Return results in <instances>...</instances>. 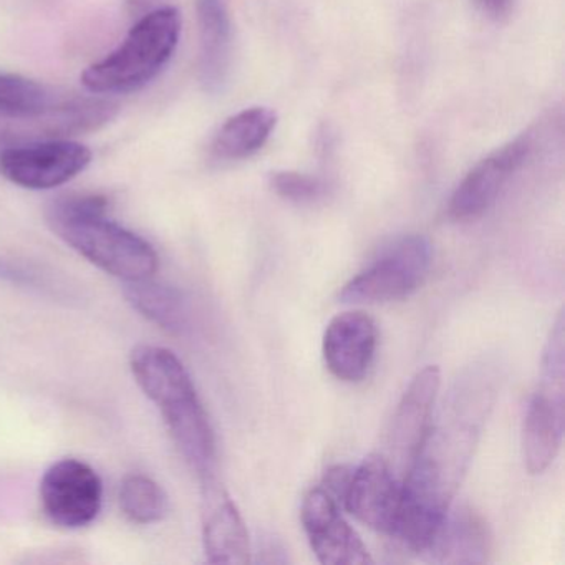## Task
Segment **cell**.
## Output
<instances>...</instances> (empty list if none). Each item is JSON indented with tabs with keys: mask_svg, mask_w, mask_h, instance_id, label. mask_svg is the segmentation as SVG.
<instances>
[{
	"mask_svg": "<svg viewBox=\"0 0 565 565\" xmlns=\"http://www.w3.org/2000/svg\"><path fill=\"white\" fill-rule=\"evenodd\" d=\"M138 386L160 409L171 438L200 479L214 476L216 436L186 366L171 350L138 345L130 355Z\"/></svg>",
	"mask_w": 565,
	"mask_h": 565,
	"instance_id": "1",
	"label": "cell"
},
{
	"mask_svg": "<svg viewBox=\"0 0 565 565\" xmlns=\"http://www.w3.org/2000/svg\"><path fill=\"white\" fill-rule=\"evenodd\" d=\"M107 213L108 200L102 194H67L52 201L47 223L65 244L110 276L124 282L153 277L160 264L157 250Z\"/></svg>",
	"mask_w": 565,
	"mask_h": 565,
	"instance_id": "2",
	"label": "cell"
},
{
	"mask_svg": "<svg viewBox=\"0 0 565 565\" xmlns=\"http://www.w3.org/2000/svg\"><path fill=\"white\" fill-rule=\"evenodd\" d=\"M181 28L177 8L150 12L131 28L117 51L84 72L82 85L100 97L141 90L170 64L180 44Z\"/></svg>",
	"mask_w": 565,
	"mask_h": 565,
	"instance_id": "3",
	"label": "cell"
},
{
	"mask_svg": "<svg viewBox=\"0 0 565 565\" xmlns=\"http://www.w3.org/2000/svg\"><path fill=\"white\" fill-rule=\"evenodd\" d=\"M120 105L100 95L68 94L57 104L22 114H0V147L68 140L107 127Z\"/></svg>",
	"mask_w": 565,
	"mask_h": 565,
	"instance_id": "4",
	"label": "cell"
},
{
	"mask_svg": "<svg viewBox=\"0 0 565 565\" xmlns=\"http://www.w3.org/2000/svg\"><path fill=\"white\" fill-rule=\"evenodd\" d=\"M433 264L431 243L412 234L395 241L375 263L343 286L345 303H379L402 300L419 289Z\"/></svg>",
	"mask_w": 565,
	"mask_h": 565,
	"instance_id": "5",
	"label": "cell"
},
{
	"mask_svg": "<svg viewBox=\"0 0 565 565\" xmlns=\"http://www.w3.org/2000/svg\"><path fill=\"white\" fill-rule=\"evenodd\" d=\"M92 163V151L71 140L9 147L0 153V174L15 186L44 191L64 186Z\"/></svg>",
	"mask_w": 565,
	"mask_h": 565,
	"instance_id": "6",
	"label": "cell"
},
{
	"mask_svg": "<svg viewBox=\"0 0 565 565\" xmlns=\"http://www.w3.org/2000/svg\"><path fill=\"white\" fill-rule=\"evenodd\" d=\"M45 515L65 529L90 525L104 504V482L87 462L67 458L55 462L41 481Z\"/></svg>",
	"mask_w": 565,
	"mask_h": 565,
	"instance_id": "7",
	"label": "cell"
},
{
	"mask_svg": "<svg viewBox=\"0 0 565 565\" xmlns=\"http://www.w3.org/2000/svg\"><path fill=\"white\" fill-rule=\"evenodd\" d=\"M350 514L373 531L392 535L402 502V479L382 455H370L350 469L342 495Z\"/></svg>",
	"mask_w": 565,
	"mask_h": 565,
	"instance_id": "8",
	"label": "cell"
},
{
	"mask_svg": "<svg viewBox=\"0 0 565 565\" xmlns=\"http://www.w3.org/2000/svg\"><path fill=\"white\" fill-rule=\"evenodd\" d=\"M532 148L534 140L531 134H524L479 161L452 193L448 206L449 217L466 223L488 213L509 178L527 160Z\"/></svg>",
	"mask_w": 565,
	"mask_h": 565,
	"instance_id": "9",
	"label": "cell"
},
{
	"mask_svg": "<svg viewBox=\"0 0 565 565\" xmlns=\"http://www.w3.org/2000/svg\"><path fill=\"white\" fill-rule=\"evenodd\" d=\"M303 529L319 562L326 565L373 564L360 535L340 514L335 495L323 488L310 489L302 502Z\"/></svg>",
	"mask_w": 565,
	"mask_h": 565,
	"instance_id": "10",
	"label": "cell"
},
{
	"mask_svg": "<svg viewBox=\"0 0 565 565\" xmlns=\"http://www.w3.org/2000/svg\"><path fill=\"white\" fill-rule=\"evenodd\" d=\"M441 386L438 366H426L416 373L393 416L390 429V466L403 479L412 462L418 456L429 429L433 408Z\"/></svg>",
	"mask_w": 565,
	"mask_h": 565,
	"instance_id": "11",
	"label": "cell"
},
{
	"mask_svg": "<svg viewBox=\"0 0 565 565\" xmlns=\"http://www.w3.org/2000/svg\"><path fill=\"white\" fill-rule=\"evenodd\" d=\"M203 488V544L211 564L246 565L250 562L249 535L236 502L216 475L201 479Z\"/></svg>",
	"mask_w": 565,
	"mask_h": 565,
	"instance_id": "12",
	"label": "cell"
},
{
	"mask_svg": "<svg viewBox=\"0 0 565 565\" xmlns=\"http://www.w3.org/2000/svg\"><path fill=\"white\" fill-rule=\"evenodd\" d=\"M379 329L365 312L333 317L323 333V360L335 379L359 383L369 375L375 359Z\"/></svg>",
	"mask_w": 565,
	"mask_h": 565,
	"instance_id": "13",
	"label": "cell"
},
{
	"mask_svg": "<svg viewBox=\"0 0 565 565\" xmlns=\"http://www.w3.org/2000/svg\"><path fill=\"white\" fill-rule=\"evenodd\" d=\"M200 28V81L217 94L226 85L233 54V28L226 0H196Z\"/></svg>",
	"mask_w": 565,
	"mask_h": 565,
	"instance_id": "14",
	"label": "cell"
},
{
	"mask_svg": "<svg viewBox=\"0 0 565 565\" xmlns=\"http://www.w3.org/2000/svg\"><path fill=\"white\" fill-rule=\"evenodd\" d=\"M491 537L486 522L471 509L448 511L425 555L439 564H482L488 561Z\"/></svg>",
	"mask_w": 565,
	"mask_h": 565,
	"instance_id": "15",
	"label": "cell"
},
{
	"mask_svg": "<svg viewBox=\"0 0 565 565\" xmlns=\"http://www.w3.org/2000/svg\"><path fill=\"white\" fill-rule=\"evenodd\" d=\"M564 433V405L542 392L529 403L524 419V459L531 475H542L554 462Z\"/></svg>",
	"mask_w": 565,
	"mask_h": 565,
	"instance_id": "16",
	"label": "cell"
},
{
	"mask_svg": "<svg viewBox=\"0 0 565 565\" xmlns=\"http://www.w3.org/2000/svg\"><path fill=\"white\" fill-rule=\"evenodd\" d=\"M277 125L276 111L266 107L246 108L220 128L211 154L220 161H241L263 150Z\"/></svg>",
	"mask_w": 565,
	"mask_h": 565,
	"instance_id": "17",
	"label": "cell"
},
{
	"mask_svg": "<svg viewBox=\"0 0 565 565\" xmlns=\"http://www.w3.org/2000/svg\"><path fill=\"white\" fill-rule=\"evenodd\" d=\"M127 302L145 319L173 335H180L188 329V309L180 290L167 284L145 279L127 280L124 287Z\"/></svg>",
	"mask_w": 565,
	"mask_h": 565,
	"instance_id": "18",
	"label": "cell"
},
{
	"mask_svg": "<svg viewBox=\"0 0 565 565\" xmlns=\"http://www.w3.org/2000/svg\"><path fill=\"white\" fill-rule=\"evenodd\" d=\"M118 502L125 518L141 525L163 521L170 509L164 489L145 475H130L121 481Z\"/></svg>",
	"mask_w": 565,
	"mask_h": 565,
	"instance_id": "19",
	"label": "cell"
},
{
	"mask_svg": "<svg viewBox=\"0 0 565 565\" xmlns=\"http://www.w3.org/2000/svg\"><path fill=\"white\" fill-rule=\"evenodd\" d=\"M67 92L22 75L0 74V114L41 110L67 97Z\"/></svg>",
	"mask_w": 565,
	"mask_h": 565,
	"instance_id": "20",
	"label": "cell"
},
{
	"mask_svg": "<svg viewBox=\"0 0 565 565\" xmlns=\"http://www.w3.org/2000/svg\"><path fill=\"white\" fill-rule=\"evenodd\" d=\"M564 316H558L542 359V385L539 392L564 405L565 347Z\"/></svg>",
	"mask_w": 565,
	"mask_h": 565,
	"instance_id": "21",
	"label": "cell"
},
{
	"mask_svg": "<svg viewBox=\"0 0 565 565\" xmlns=\"http://www.w3.org/2000/svg\"><path fill=\"white\" fill-rule=\"evenodd\" d=\"M270 188L277 196L296 204L316 203L326 194L323 181L296 171H277L270 177Z\"/></svg>",
	"mask_w": 565,
	"mask_h": 565,
	"instance_id": "22",
	"label": "cell"
},
{
	"mask_svg": "<svg viewBox=\"0 0 565 565\" xmlns=\"http://www.w3.org/2000/svg\"><path fill=\"white\" fill-rule=\"evenodd\" d=\"M475 2L488 18L494 19V21L508 18L512 6H514V0H475Z\"/></svg>",
	"mask_w": 565,
	"mask_h": 565,
	"instance_id": "23",
	"label": "cell"
}]
</instances>
